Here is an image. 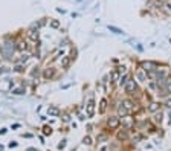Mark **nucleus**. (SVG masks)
<instances>
[{
  "label": "nucleus",
  "instance_id": "16",
  "mask_svg": "<svg viewBox=\"0 0 171 151\" xmlns=\"http://www.w3.org/2000/svg\"><path fill=\"white\" fill-rule=\"evenodd\" d=\"M70 63H72V58L70 57H63L61 58V67L63 69H67L69 66H70Z\"/></svg>",
  "mask_w": 171,
  "mask_h": 151
},
{
  "label": "nucleus",
  "instance_id": "14",
  "mask_svg": "<svg viewBox=\"0 0 171 151\" xmlns=\"http://www.w3.org/2000/svg\"><path fill=\"white\" fill-rule=\"evenodd\" d=\"M107 105H109V101H107L105 98H103V99H101V102H99V109H98V111L101 113V115H103V113H105Z\"/></svg>",
  "mask_w": 171,
  "mask_h": 151
},
{
  "label": "nucleus",
  "instance_id": "9",
  "mask_svg": "<svg viewBox=\"0 0 171 151\" xmlns=\"http://www.w3.org/2000/svg\"><path fill=\"white\" fill-rule=\"evenodd\" d=\"M116 139L119 142H124V141H127L128 139V130L127 128H124V130H119L118 131V134H116Z\"/></svg>",
  "mask_w": 171,
  "mask_h": 151
},
{
  "label": "nucleus",
  "instance_id": "23",
  "mask_svg": "<svg viewBox=\"0 0 171 151\" xmlns=\"http://www.w3.org/2000/svg\"><path fill=\"white\" fill-rule=\"evenodd\" d=\"M165 87H167V90H168V93H171V77H170V78H167V79H165Z\"/></svg>",
  "mask_w": 171,
  "mask_h": 151
},
{
  "label": "nucleus",
  "instance_id": "28",
  "mask_svg": "<svg viewBox=\"0 0 171 151\" xmlns=\"http://www.w3.org/2000/svg\"><path fill=\"white\" fill-rule=\"evenodd\" d=\"M109 29H110V31H113L115 34H122V31H119L118 28H113V26H109Z\"/></svg>",
  "mask_w": 171,
  "mask_h": 151
},
{
  "label": "nucleus",
  "instance_id": "21",
  "mask_svg": "<svg viewBox=\"0 0 171 151\" xmlns=\"http://www.w3.org/2000/svg\"><path fill=\"white\" fill-rule=\"evenodd\" d=\"M14 70L17 72V73H23V72H25V66H23V64H21V63H18L17 66L14 67Z\"/></svg>",
  "mask_w": 171,
  "mask_h": 151
},
{
  "label": "nucleus",
  "instance_id": "34",
  "mask_svg": "<svg viewBox=\"0 0 171 151\" xmlns=\"http://www.w3.org/2000/svg\"><path fill=\"white\" fill-rule=\"evenodd\" d=\"M0 63H2V57H0Z\"/></svg>",
  "mask_w": 171,
  "mask_h": 151
},
{
  "label": "nucleus",
  "instance_id": "24",
  "mask_svg": "<svg viewBox=\"0 0 171 151\" xmlns=\"http://www.w3.org/2000/svg\"><path fill=\"white\" fill-rule=\"evenodd\" d=\"M128 78H130L128 75H124V77H121V78H119V84H121V85H125V83L128 81Z\"/></svg>",
  "mask_w": 171,
  "mask_h": 151
},
{
  "label": "nucleus",
  "instance_id": "33",
  "mask_svg": "<svg viewBox=\"0 0 171 151\" xmlns=\"http://www.w3.org/2000/svg\"><path fill=\"white\" fill-rule=\"evenodd\" d=\"M165 105H167L168 109H171V99H167V101H165Z\"/></svg>",
  "mask_w": 171,
  "mask_h": 151
},
{
  "label": "nucleus",
  "instance_id": "2",
  "mask_svg": "<svg viewBox=\"0 0 171 151\" xmlns=\"http://www.w3.org/2000/svg\"><path fill=\"white\" fill-rule=\"evenodd\" d=\"M139 67H142L147 73L154 72V70H157V69H159V66H157L156 61H142L141 64H139Z\"/></svg>",
  "mask_w": 171,
  "mask_h": 151
},
{
  "label": "nucleus",
  "instance_id": "3",
  "mask_svg": "<svg viewBox=\"0 0 171 151\" xmlns=\"http://www.w3.org/2000/svg\"><path fill=\"white\" fill-rule=\"evenodd\" d=\"M41 77H43V79H46V81H51V79H53V78L57 77V69H55V67H52V66L46 67L44 70H43Z\"/></svg>",
  "mask_w": 171,
  "mask_h": 151
},
{
  "label": "nucleus",
  "instance_id": "7",
  "mask_svg": "<svg viewBox=\"0 0 171 151\" xmlns=\"http://www.w3.org/2000/svg\"><path fill=\"white\" fill-rule=\"evenodd\" d=\"M28 38L32 40V41H38V38H40L38 29H37V28H31V29L28 31Z\"/></svg>",
  "mask_w": 171,
  "mask_h": 151
},
{
  "label": "nucleus",
  "instance_id": "5",
  "mask_svg": "<svg viewBox=\"0 0 171 151\" xmlns=\"http://www.w3.org/2000/svg\"><path fill=\"white\" fill-rule=\"evenodd\" d=\"M95 107H96L95 99H93V96H90L89 101H87V104H86V115H87L89 118H92L95 115Z\"/></svg>",
  "mask_w": 171,
  "mask_h": 151
},
{
  "label": "nucleus",
  "instance_id": "8",
  "mask_svg": "<svg viewBox=\"0 0 171 151\" xmlns=\"http://www.w3.org/2000/svg\"><path fill=\"white\" fill-rule=\"evenodd\" d=\"M135 77H136V79H137V81H141V83H145V81H147V78H148V77H147V72L144 70L142 67H139L137 70H136Z\"/></svg>",
  "mask_w": 171,
  "mask_h": 151
},
{
  "label": "nucleus",
  "instance_id": "26",
  "mask_svg": "<svg viewBox=\"0 0 171 151\" xmlns=\"http://www.w3.org/2000/svg\"><path fill=\"white\" fill-rule=\"evenodd\" d=\"M51 28L58 29V28H60V21H58V20H52V21H51Z\"/></svg>",
  "mask_w": 171,
  "mask_h": 151
},
{
  "label": "nucleus",
  "instance_id": "13",
  "mask_svg": "<svg viewBox=\"0 0 171 151\" xmlns=\"http://www.w3.org/2000/svg\"><path fill=\"white\" fill-rule=\"evenodd\" d=\"M121 104L124 105V107H125V109H127L128 111H130V110H133V109H135V105H136V104H135V101H131V99H124V101L121 102Z\"/></svg>",
  "mask_w": 171,
  "mask_h": 151
},
{
  "label": "nucleus",
  "instance_id": "29",
  "mask_svg": "<svg viewBox=\"0 0 171 151\" xmlns=\"http://www.w3.org/2000/svg\"><path fill=\"white\" fill-rule=\"evenodd\" d=\"M107 139V134H99L98 136V142H103V141H105Z\"/></svg>",
  "mask_w": 171,
  "mask_h": 151
},
{
  "label": "nucleus",
  "instance_id": "22",
  "mask_svg": "<svg viewBox=\"0 0 171 151\" xmlns=\"http://www.w3.org/2000/svg\"><path fill=\"white\" fill-rule=\"evenodd\" d=\"M154 122H156V124L162 122V111H160V110L156 113V115H154Z\"/></svg>",
  "mask_w": 171,
  "mask_h": 151
},
{
  "label": "nucleus",
  "instance_id": "18",
  "mask_svg": "<svg viewBox=\"0 0 171 151\" xmlns=\"http://www.w3.org/2000/svg\"><path fill=\"white\" fill-rule=\"evenodd\" d=\"M47 113H49L51 116H58V115H60V109H58V107H49Z\"/></svg>",
  "mask_w": 171,
  "mask_h": 151
},
{
  "label": "nucleus",
  "instance_id": "32",
  "mask_svg": "<svg viewBox=\"0 0 171 151\" xmlns=\"http://www.w3.org/2000/svg\"><path fill=\"white\" fill-rule=\"evenodd\" d=\"M3 53H5V46L0 43V55H3Z\"/></svg>",
  "mask_w": 171,
  "mask_h": 151
},
{
  "label": "nucleus",
  "instance_id": "11",
  "mask_svg": "<svg viewBox=\"0 0 171 151\" xmlns=\"http://www.w3.org/2000/svg\"><path fill=\"white\" fill-rule=\"evenodd\" d=\"M124 125H125V128L127 130H130V128H133L135 127V118H131V116H125V121H124Z\"/></svg>",
  "mask_w": 171,
  "mask_h": 151
},
{
  "label": "nucleus",
  "instance_id": "27",
  "mask_svg": "<svg viewBox=\"0 0 171 151\" xmlns=\"http://www.w3.org/2000/svg\"><path fill=\"white\" fill-rule=\"evenodd\" d=\"M83 143H84V145H92V139H90L89 136H86V137L83 139Z\"/></svg>",
  "mask_w": 171,
  "mask_h": 151
},
{
  "label": "nucleus",
  "instance_id": "19",
  "mask_svg": "<svg viewBox=\"0 0 171 151\" xmlns=\"http://www.w3.org/2000/svg\"><path fill=\"white\" fill-rule=\"evenodd\" d=\"M12 93H14V95H23V93H26L25 85H23V87H18V89H14V90H12Z\"/></svg>",
  "mask_w": 171,
  "mask_h": 151
},
{
  "label": "nucleus",
  "instance_id": "4",
  "mask_svg": "<svg viewBox=\"0 0 171 151\" xmlns=\"http://www.w3.org/2000/svg\"><path fill=\"white\" fill-rule=\"evenodd\" d=\"M119 125H121L119 116H110L109 119H107V127H109L110 130H116V128H119Z\"/></svg>",
  "mask_w": 171,
  "mask_h": 151
},
{
  "label": "nucleus",
  "instance_id": "30",
  "mask_svg": "<svg viewBox=\"0 0 171 151\" xmlns=\"http://www.w3.org/2000/svg\"><path fill=\"white\" fill-rule=\"evenodd\" d=\"M69 57H70V58H72V60H75V58H77V51H75V49H73V51L70 52V55H69Z\"/></svg>",
  "mask_w": 171,
  "mask_h": 151
},
{
  "label": "nucleus",
  "instance_id": "12",
  "mask_svg": "<svg viewBox=\"0 0 171 151\" xmlns=\"http://www.w3.org/2000/svg\"><path fill=\"white\" fill-rule=\"evenodd\" d=\"M160 110V104L159 102H150L148 104V111L150 113H157Z\"/></svg>",
  "mask_w": 171,
  "mask_h": 151
},
{
  "label": "nucleus",
  "instance_id": "25",
  "mask_svg": "<svg viewBox=\"0 0 171 151\" xmlns=\"http://www.w3.org/2000/svg\"><path fill=\"white\" fill-rule=\"evenodd\" d=\"M43 133H44L46 134V136H51V134H52V128L51 127H43Z\"/></svg>",
  "mask_w": 171,
  "mask_h": 151
},
{
  "label": "nucleus",
  "instance_id": "15",
  "mask_svg": "<svg viewBox=\"0 0 171 151\" xmlns=\"http://www.w3.org/2000/svg\"><path fill=\"white\" fill-rule=\"evenodd\" d=\"M128 113H130V111H128L122 104H121L119 107H118V116H119V118H125V116L128 115Z\"/></svg>",
  "mask_w": 171,
  "mask_h": 151
},
{
  "label": "nucleus",
  "instance_id": "31",
  "mask_svg": "<svg viewBox=\"0 0 171 151\" xmlns=\"http://www.w3.org/2000/svg\"><path fill=\"white\" fill-rule=\"evenodd\" d=\"M63 121L64 122H69V121H70V116H69V115H63Z\"/></svg>",
  "mask_w": 171,
  "mask_h": 151
},
{
  "label": "nucleus",
  "instance_id": "20",
  "mask_svg": "<svg viewBox=\"0 0 171 151\" xmlns=\"http://www.w3.org/2000/svg\"><path fill=\"white\" fill-rule=\"evenodd\" d=\"M28 60H29V55H28V53H21V58H20V60H18V63H21V64H26V63H28Z\"/></svg>",
  "mask_w": 171,
  "mask_h": 151
},
{
  "label": "nucleus",
  "instance_id": "6",
  "mask_svg": "<svg viewBox=\"0 0 171 151\" xmlns=\"http://www.w3.org/2000/svg\"><path fill=\"white\" fill-rule=\"evenodd\" d=\"M15 49L20 51V52H28L29 51V44H28V41L26 40H20L15 43Z\"/></svg>",
  "mask_w": 171,
  "mask_h": 151
},
{
  "label": "nucleus",
  "instance_id": "17",
  "mask_svg": "<svg viewBox=\"0 0 171 151\" xmlns=\"http://www.w3.org/2000/svg\"><path fill=\"white\" fill-rule=\"evenodd\" d=\"M29 75H31V78H38L40 77V67L38 66H34V67L31 69Z\"/></svg>",
  "mask_w": 171,
  "mask_h": 151
},
{
  "label": "nucleus",
  "instance_id": "1",
  "mask_svg": "<svg viewBox=\"0 0 171 151\" xmlns=\"http://www.w3.org/2000/svg\"><path fill=\"white\" fill-rule=\"evenodd\" d=\"M124 90H125L127 95H133L135 92H137V83H136V79L128 78V81H127L125 85H124Z\"/></svg>",
  "mask_w": 171,
  "mask_h": 151
},
{
  "label": "nucleus",
  "instance_id": "10",
  "mask_svg": "<svg viewBox=\"0 0 171 151\" xmlns=\"http://www.w3.org/2000/svg\"><path fill=\"white\" fill-rule=\"evenodd\" d=\"M119 75H121V72L118 70V69H113V70L110 72V83L111 84H116L118 81H119V78H121Z\"/></svg>",
  "mask_w": 171,
  "mask_h": 151
}]
</instances>
